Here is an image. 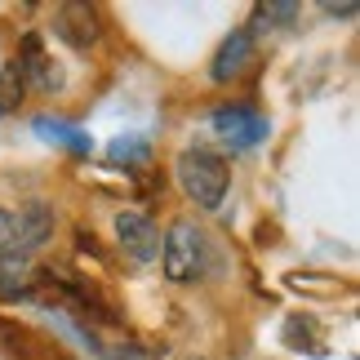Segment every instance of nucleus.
<instances>
[{
  "label": "nucleus",
  "mask_w": 360,
  "mask_h": 360,
  "mask_svg": "<svg viewBox=\"0 0 360 360\" xmlns=\"http://www.w3.org/2000/svg\"><path fill=\"white\" fill-rule=\"evenodd\" d=\"M174 174H178V187H183V196L191 205H200V210H218L227 196V187H231V169H227V160H218L214 151H183L174 165Z\"/></svg>",
  "instance_id": "f257e3e1"
},
{
  "label": "nucleus",
  "mask_w": 360,
  "mask_h": 360,
  "mask_svg": "<svg viewBox=\"0 0 360 360\" xmlns=\"http://www.w3.org/2000/svg\"><path fill=\"white\" fill-rule=\"evenodd\" d=\"M205 262H210L205 231L196 223H187V218H178V223L165 231V245H160V271H165V281L191 285V281H200V276H205Z\"/></svg>",
  "instance_id": "f03ea898"
},
{
  "label": "nucleus",
  "mask_w": 360,
  "mask_h": 360,
  "mask_svg": "<svg viewBox=\"0 0 360 360\" xmlns=\"http://www.w3.org/2000/svg\"><path fill=\"white\" fill-rule=\"evenodd\" d=\"M210 124H214V134L223 138L231 151H249V147H258L262 138H267V116H258L254 107H245V103L218 107V112L210 116Z\"/></svg>",
  "instance_id": "7ed1b4c3"
},
{
  "label": "nucleus",
  "mask_w": 360,
  "mask_h": 360,
  "mask_svg": "<svg viewBox=\"0 0 360 360\" xmlns=\"http://www.w3.org/2000/svg\"><path fill=\"white\" fill-rule=\"evenodd\" d=\"M53 36H58L67 49L89 53V49L103 40V18H98V9H94V5H76V0L58 5V9H53Z\"/></svg>",
  "instance_id": "20e7f679"
},
{
  "label": "nucleus",
  "mask_w": 360,
  "mask_h": 360,
  "mask_svg": "<svg viewBox=\"0 0 360 360\" xmlns=\"http://www.w3.org/2000/svg\"><path fill=\"white\" fill-rule=\"evenodd\" d=\"M116 245L124 249V258H134L138 267H147V262H156V254H160V231L147 214L124 210V214H116Z\"/></svg>",
  "instance_id": "39448f33"
},
{
  "label": "nucleus",
  "mask_w": 360,
  "mask_h": 360,
  "mask_svg": "<svg viewBox=\"0 0 360 360\" xmlns=\"http://www.w3.org/2000/svg\"><path fill=\"white\" fill-rule=\"evenodd\" d=\"M18 72H22V85L36 89V94H58L63 89V72H58V63L40 49V36H22Z\"/></svg>",
  "instance_id": "423d86ee"
},
{
  "label": "nucleus",
  "mask_w": 360,
  "mask_h": 360,
  "mask_svg": "<svg viewBox=\"0 0 360 360\" xmlns=\"http://www.w3.org/2000/svg\"><path fill=\"white\" fill-rule=\"evenodd\" d=\"M249 63H254V36H249V27H240V32H231L223 45H218L214 63H210V76L218 85H227V80H240L249 72Z\"/></svg>",
  "instance_id": "0eeeda50"
},
{
  "label": "nucleus",
  "mask_w": 360,
  "mask_h": 360,
  "mask_svg": "<svg viewBox=\"0 0 360 360\" xmlns=\"http://www.w3.org/2000/svg\"><path fill=\"white\" fill-rule=\"evenodd\" d=\"M49 231H53V214L45 210V205H27V210L13 218V245H9V254H32V249H40L49 240Z\"/></svg>",
  "instance_id": "6e6552de"
},
{
  "label": "nucleus",
  "mask_w": 360,
  "mask_h": 360,
  "mask_svg": "<svg viewBox=\"0 0 360 360\" xmlns=\"http://www.w3.org/2000/svg\"><path fill=\"white\" fill-rule=\"evenodd\" d=\"M36 285H40V271L22 254H5V258H0V298H5V302L32 298Z\"/></svg>",
  "instance_id": "1a4fd4ad"
},
{
  "label": "nucleus",
  "mask_w": 360,
  "mask_h": 360,
  "mask_svg": "<svg viewBox=\"0 0 360 360\" xmlns=\"http://www.w3.org/2000/svg\"><path fill=\"white\" fill-rule=\"evenodd\" d=\"M36 134L40 138H49V143H58V147H72V151H89V138L72 129L67 120H53V116H40L36 120Z\"/></svg>",
  "instance_id": "9d476101"
},
{
  "label": "nucleus",
  "mask_w": 360,
  "mask_h": 360,
  "mask_svg": "<svg viewBox=\"0 0 360 360\" xmlns=\"http://www.w3.org/2000/svg\"><path fill=\"white\" fill-rule=\"evenodd\" d=\"M298 18V5H289V0H271V5H258L254 9V32H267V27H289ZM249 32V36H254Z\"/></svg>",
  "instance_id": "9b49d317"
},
{
  "label": "nucleus",
  "mask_w": 360,
  "mask_h": 360,
  "mask_svg": "<svg viewBox=\"0 0 360 360\" xmlns=\"http://www.w3.org/2000/svg\"><path fill=\"white\" fill-rule=\"evenodd\" d=\"M22 94H27L22 72H18V63H9L5 72H0V116L18 112V107H22Z\"/></svg>",
  "instance_id": "f8f14e48"
},
{
  "label": "nucleus",
  "mask_w": 360,
  "mask_h": 360,
  "mask_svg": "<svg viewBox=\"0 0 360 360\" xmlns=\"http://www.w3.org/2000/svg\"><path fill=\"white\" fill-rule=\"evenodd\" d=\"M107 156H112V165H143V160L151 156V151H147L143 138H134V134H129V138H116Z\"/></svg>",
  "instance_id": "ddd939ff"
},
{
  "label": "nucleus",
  "mask_w": 360,
  "mask_h": 360,
  "mask_svg": "<svg viewBox=\"0 0 360 360\" xmlns=\"http://www.w3.org/2000/svg\"><path fill=\"white\" fill-rule=\"evenodd\" d=\"M321 13H329V18H342V22H347V18H356V5H352V0H342V5H334V0H325V5H321Z\"/></svg>",
  "instance_id": "4468645a"
},
{
  "label": "nucleus",
  "mask_w": 360,
  "mask_h": 360,
  "mask_svg": "<svg viewBox=\"0 0 360 360\" xmlns=\"http://www.w3.org/2000/svg\"><path fill=\"white\" fill-rule=\"evenodd\" d=\"M9 245H13V214L0 210V258L9 254Z\"/></svg>",
  "instance_id": "2eb2a0df"
},
{
  "label": "nucleus",
  "mask_w": 360,
  "mask_h": 360,
  "mask_svg": "<svg viewBox=\"0 0 360 360\" xmlns=\"http://www.w3.org/2000/svg\"><path fill=\"white\" fill-rule=\"evenodd\" d=\"M116 360H160L151 347H143V342H129V347H120V356Z\"/></svg>",
  "instance_id": "dca6fc26"
},
{
  "label": "nucleus",
  "mask_w": 360,
  "mask_h": 360,
  "mask_svg": "<svg viewBox=\"0 0 360 360\" xmlns=\"http://www.w3.org/2000/svg\"><path fill=\"white\" fill-rule=\"evenodd\" d=\"M191 360H200V356H191Z\"/></svg>",
  "instance_id": "f3484780"
}]
</instances>
